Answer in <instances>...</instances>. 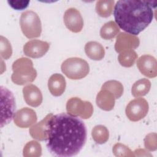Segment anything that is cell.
I'll list each match as a JSON object with an SVG mask.
<instances>
[{
  "instance_id": "6da1fadb",
  "label": "cell",
  "mask_w": 157,
  "mask_h": 157,
  "mask_svg": "<svg viewBox=\"0 0 157 157\" xmlns=\"http://www.w3.org/2000/svg\"><path fill=\"white\" fill-rule=\"evenodd\" d=\"M46 146L54 156L77 155L83 147L87 137L84 123L78 118L65 113L52 115L44 130Z\"/></svg>"
},
{
  "instance_id": "7a4b0ae2",
  "label": "cell",
  "mask_w": 157,
  "mask_h": 157,
  "mask_svg": "<svg viewBox=\"0 0 157 157\" xmlns=\"http://www.w3.org/2000/svg\"><path fill=\"white\" fill-rule=\"evenodd\" d=\"M153 2L120 0L114 7L113 17L118 26L123 31L137 35L144 31L153 18Z\"/></svg>"
},
{
  "instance_id": "3957f363",
  "label": "cell",
  "mask_w": 157,
  "mask_h": 157,
  "mask_svg": "<svg viewBox=\"0 0 157 157\" xmlns=\"http://www.w3.org/2000/svg\"><path fill=\"white\" fill-rule=\"evenodd\" d=\"M20 24L21 31L26 37L31 39L40 36L42 31L41 22L36 12L32 10L23 12L20 17Z\"/></svg>"
},
{
  "instance_id": "277c9868",
  "label": "cell",
  "mask_w": 157,
  "mask_h": 157,
  "mask_svg": "<svg viewBox=\"0 0 157 157\" xmlns=\"http://www.w3.org/2000/svg\"><path fill=\"white\" fill-rule=\"evenodd\" d=\"M61 71L69 78L77 80L86 76L90 67L85 60L79 58H71L63 63Z\"/></svg>"
},
{
  "instance_id": "5b68a950",
  "label": "cell",
  "mask_w": 157,
  "mask_h": 157,
  "mask_svg": "<svg viewBox=\"0 0 157 157\" xmlns=\"http://www.w3.org/2000/svg\"><path fill=\"white\" fill-rule=\"evenodd\" d=\"M1 103L4 105V107L2 106V109H4V110L2 111L1 115V126L3 127L10 123L12 120L15 110V101L13 93L9 91L7 88L2 86H1Z\"/></svg>"
},
{
  "instance_id": "8992f818",
  "label": "cell",
  "mask_w": 157,
  "mask_h": 157,
  "mask_svg": "<svg viewBox=\"0 0 157 157\" xmlns=\"http://www.w3.org/2000/svg\"><path fill=\"white\" fill-rule=\"evenodd\" d=\"M148 105L146 101L144 99H137L129 102L126 109V113L129 120L137 121L145 116L148 111V107H142Z\"/></svg>"
},
{
  "instance_id": "52a82bcc",
  "label": "cell",
  "mask_w": 157,
  "mask_h": 157,
  "mask_svg": "<svg viewBox=\"0 0 157 157\" xmlns=\"http://www.w3.org/2000/svg\"><path fill=\"white\" fill-rule=\"evenodd\" d=\"M66 26L74 33L80 32L83 27V21L80 12L75 8L68 9L64 15Z\"/></svg>"
},
{
  "instance_id": "ba28073f",
  "label": "cell",
  "mask_w": 157,
  "mask_h": 157,
  "mask_svg": "<svg viewBox=\"0 0 157 157\" xmlns=\"http://www.w3.org/2000/svg\"><path fill=\"white\" fill-rule=\"evenodd\" d=\"M49 45L47 42L38 40L28 42L23 47L24 53L29 57L37 58L42 57L48 51Z\"/></svg>"
},
{
  "instance_id": "9c48e42d",
  "label": "cell",
  "mask_w": 157,
  "mask_h": 157,
  "mask_svg": "<svg viewBox=\"0 0 157 157\" xmlns=\"http://www.w3.org/2000/svg\"><path fill=\"white\" fill-rule=\"evenodd\" d=\"M37 117L35 112L27 107L18 110L14 115V122L20 127L27 128L35 123Z\"/></svg>"
},
{
  "instance_id": "30bf717a",
  "label": "cell",
  "mask_w": 157,
  "mask_h": 157,
  "mask_svg": "<svg viewBox=\"0 0 157 157\" xmlns=\"http://www.w3.org/2000/svg\"><path fill=\"white\" fill-rule=\"evenodd\" d=\"M23 96L27 104L33 107L39 105L42 101L40 91L38 88L33 85L23 88Z\"/></svg>"
},
{
  "instance_id": "8fae6325",
  "label": "cell",
  "mask_w": 157,
  "mask_h": 157,
  "mask_svg": "<svg viewBox=\"0 0 157 157\" xmlns=\"http://www.w3.org/2000/svg\"><path fill=\"white\" fill-rule=\"evenodd\" d=\"M66 82L60 74L53 75L48 80V89L55 96H60L65 90Z\"/></svg>"
},
{
  "instance_id": "7c38bea8",
  "label": "cell",
  "mask_w": 157,
  "mask_h": 157,
  "mask_svg": "<svg viewBox=\"0 0 157 157\" xmlns=\"http://www.w3.org/2000/svg\"><path fill=\"white\" fill-rule=\"evenodd\" d=\"M85 50L86 55L94 60H101L105 53L102 46L96 42H88L85 45Z\"/></svg>"
},
{
  "instance_id": "4fadbf2b",
  "label": "cell",
  "mask_w": 157,
  "mask_h": 157,
  "mask_svg": "<svg viewBox=\"0 0 157 157\" xmlns=\"http://www.w3.org/2000/svg\"><path fill=\"white\" fill-rule=\"evenodd\" d=\"M114 1H99L96 3L97 13L101 17H107L110 15Z\"/></svg>"
},
{
  "instance_id": "5bb4252c",
  "label": "cell",
  "mask_w": 157,
  "mask_h": 157,
  "mask_svg": "<svg viewBox=\"0 0 157 157\" xmlns=\"http://www.w3.org/2000/svg\"><path fill=\"white\" fill-rule=\"evenodd\" d=\"M119 32V29L117 27L113 21H110L105 24L101 29V36L105 39H110L115 36L117 33Z\"/></svg>"
},
{
  "instance_id": "9a60e30c",
  "label": "cell",
  "mask_w": 157,
  "mask_h": 157,
  "mask_svg": "<svg viewBox=\"0 0 157 157\" xmlns=\"http://www.w3.org/2000/svg\"><path fill=\"white\" fill-rule=\"evenodd\" d=\"M29 2V1H7V3L9 5V6L16 10H22L25 9L26 7H28Z\"/></svg>"
}]
</instances>
